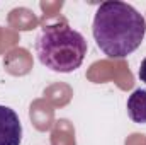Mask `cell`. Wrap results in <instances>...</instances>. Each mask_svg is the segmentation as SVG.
I'll return each mask as SVG.
<instances>
[{
  "label": "cell",
  "mask_w": 146,
  "mask_h": 145,
  "mask_svg": "<svg viewBox=\"0 0 146 145\" xmlns=\"http://www.w3.org/2000/svg\"><path fill=\"white\" fill-rule=\"evenodd\" d=\"M92 34L104 55L109 58H126L141 46L146 34V21L126 2H104L95 12Z\"/></svg>",
  "instance_id": "6da1fadb"
},
{
  "label": "cell",
  "mask_w": 146,
  "mask_h": 145,
  "mask_svg": "<svg viewBox=\"0 0 146 145\" xmlns=\"http://www.w3.org/2000/svg\"><path fill=\"white\" fill-rule=\"evenodd\" d=\"M87 39L65 22L48 24L36 38L37 60L49 70L75 72L87 55Z\"/></svg>",
  "instance_id": "7a4b0ae2"
},
{
  "label": "cell",
  "mask_w": 146,
  "mask_h": 145,
  "mask_svg": "<svg viewBox=\"0 0 146 145\" xmlns=\"http://www.w3.org/2000/svg\"><path fill=\"white\" fill-rule=\"evenodd\" d=\"M22 125L17 113L0 104V145H21Z\"/></svg>",
  "instance_id": "3957f363"
},
{
  "label": "cell",
  "mask_w": 146,
  "mask_h": 145,
  "mask_svg": "<svg viewBox=\"0 0 146 145\" xmlns=\"http://www.w3.org/2000/svg\"><path fill=\"white\" fill-rule=\"evenodd\" d=\"M127 114L138 125H145L146 123V91L145 89H136L127 97Z\"/></svg>",
  "instance_id": "277c9868"
},
{
  "label": "cell",
  "mask_w": 146,
  "mask_h": 145,
  "mask_svg": "<svg viewBox=\"0 0 146 145\" xmlns=\"http://www.w3.org/2000/svg\"><path fill=\"white\" fill-rule=\"evenodd\" d=\"M138 77H139V80H141V82H145V84H146V58L141 62V65H139Z\"/></svg>",
  "instance_id": "5b68a950"
}]
</instances>
